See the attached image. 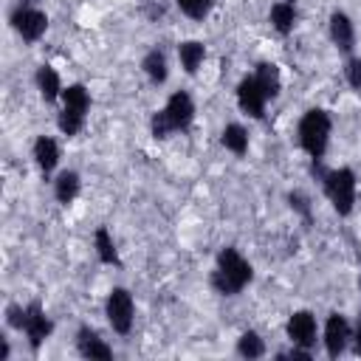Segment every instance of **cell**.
I'll list each match as a JSON object with an SVG mask.
<instances>
[{"label": "cell", "mask_w": 361, "mask_h": 361, "mask_svg": "<svg viewBox=\"0 0 361 361\" xmlns=\"http://www.w3.org/2000/svg\"><path fill=\"white\" fill-rule=\"evenodd\" d=\"M251 276H254V271H251L248 259L237 248H223L220 257H217V268L212 274V285H214L217 293L234 296L251 282Z\"/></svg>", "instance_id": "1"}, {"label": "cell", "mask_w": 361, "mask_h": 361, "mask_svg": "<svg viewBox=\"0 0 361 361\" xmlns=\"http://www.w3.org/2000/svg\"><path fill=\"white\" fill-rule=\"evenodd\" d=\"M192 118H195V102L189 99V93L178 90V93L169 96L166 107L152 116L149 127H152V135H155V138H166L169 133L186 130V127L192 124Z\"/></svg>", "instance_id": "2"}, {"label": "cell", "mask_w": 361, "mask_h": 361, "mask_svg": "<svg viewBox=\"0 0 361 361\" xmlns=\"http://www.w3.org/2000/svg\"><path fill=\"white\" fill-rule=\"evenodd\" d=\"M327 141H330V116L322 107L307 110L302 116V121H299V144H302V149L313 161H319L324 155V149H327Z\"/></svg>", "instance_id": "3"}, {"label": "cell", "mask_w": 361, "mask_h": 361, "mask_svg": "<svg viewBox=\"0 0 361 361\" xmlns=\"http://www.w3.org/2000/svg\"><path fill=\"white\" fill-rule=\"evenodd\" d=\"M90 107V96L85 90V85H68L62 90V113H59V130L65 135H76L85 124Z\"/></svg>", "instance_id": "4"}, {"label": "cell", "mask_w": 361, "mask_h": 361, "mask_svg": "<svg viewBox=\"0 0 361 361\" xmlns=\"http://www.w3.org/2000/svg\"><path fill=\"white\" fill-rule=\"evenodd\" d=\"M324 192H327V197L338 214H350L353 203H355V172L347 166L327 172L324 175Z\"/></svg>", "instance_id": "5"}, {"label": "cell", "mask_w": 361, "mask_h": 361, "mask_svg": "<svg viewBox=\"0 0 361 361\" xmlns=\"http://www.w3.org/2000/svg\"><path fill=\"white\" fill-rule=\"evenodd\" d=\"M104 310H107V322H110V327L116 333H121V336L130 333V327H133V296L124 288H113L110 290Z\"/></svg>", "instance_id": "6"}, {"label": "cell", "mask_w": 361, "mask_h": 361, "mask_svg": "<svg viewBox=\"0 0 361 361\" xmlns=\"http://www.w3.org/2000/svg\"><path fill=\"white\" fill-rule=\"evenodd\" d=\"M11 25L14 31L25 39V42H37L45 28H48V17L39 11V8H28V6H20L14 14H11Z\"/></svg>", "instance_id": "7"}, {"label": "cell", "mask_w": 361, "mask_h": 361, "mask_svg": "<svg viewBox=\"0 0 361 361\" xmlns=\"http://www.w3.org/2000/svg\"><path fill=\"white\" fill-rule=\"evenodd\" d=\"M265 102H268V96L262 93V87L257 85L254 76H245V79L237 85V104H240V110L248 113L251 118H262Z\"/></svg>", "instance_id": "8"}, {"label": "cell", "mask_w": 361, "mask_h": 361, "mask_svg": "<svg viewBox=\"0 0 361 361\" xmlns=\"http://www.w3.org/2000/svg\"><path fill=\"white\" fill-rule=\"evenodd\" d=\"M51 327H54V324H51V319L45 316L42 305H39V302H31V305L25 307V324H23L31 350H39V344L51 336Z\"/></svg>", "instance_id": "9"}, {"label": "cell", "mask_w": 361, "mask_h": 361, "mask_svg": "<svg viewBox=\"0 0 361 361\" xmlns=\"http://www.w3.org/2000/svg\"><path fill=\"white\" fill-rule=\"evenodd\" d=\"M288 338H290L296 347L310 350V347L316 344V319H313V313L296 310V313L288 319Z\"/></svg>", "instance_id": "10"}, {"label": "cell", "mask_w": 361, "mask_h": 361, "mask_svg": "<svg viewBox=\"0 0 361 361\" xmlns=\"http://www.w3.org/2000/svg\"><path fill=\"white\" fill-rule=\"evenodd\" d=\"M350 338H353V333H350L347 319L341 313H333L327 319V324H324V347H327V355L330 358H338L344 353V347H347Z\"/></svg>", "instance_id": "11"}, {"label": "cell", "mask_w": 361, "mask_h": 361, "mask_svg": "<svg viewBox=\"0 0 361 361\" xmlns=\"http://www.w3.org/2000/svg\"><path fill=\"white\" fill-rule=\"evenodd\" d=\"M330 37H333V42H336L338 51H344V54L353 51L355 31H353V23H350L347 14H341V11H333L330 14Z\"/></svg>", "instance_id": "12"}, {"label": "cell", "mask_w": 361, "mask_h": 361, "mask_svg": "<svg viewBox=\"0 0 361 361\" xmlns=\"http://www.w3.org/2000/svg\"><path fill=\"white\" fill-rule=\"evenodd\" d=\"M76 347H79V353L85 355V358H113V350L99 338V333L96 330H90V327H82L79 333H76Z\"/></svg>", "instance_id": "13"}, {"label": "cell", "mask_w": 361, "mask_h": 361, "mask_svg": "<svg viewBox=\"0 0 361 361\" xmlns=\"http://www.w3.org/2000/svg\"><path fill=\"white\" fill-rule=\"evenodd\" d=\"M34 161H37L39 172L48 175V172L56 166V161H59V147H56V141L48 138V135H39V138L34 141Z\"/></svg>", "instance_id": "14"}, {"label": "cell", "mask_w": 361, "mask_h": 361, "mask_svg": "<svg viewBox=\"0 0 361 361\" xmlns=\"http://www.w3.org/2000/svg\"><path fill=\"white\" fill-rule=\"evenodd\" d=\"M254 79H257V85L262 87V93H265L268 99L279 96L282 79H279V68H276L274 62H259V65H257V73H254Z\"/></svg>", "instance_id": "15"}, {"label": "cell", "mask_w": 361, "mask_h": 361, "mask_svg": "<svg viewBox=\"0 0 361 361\" xmlns=\"http://www.w3.org/2000/svg\"><path fill=\"white\" fill-rule=\"evenodd\" d=\"M178 56H180L183 71H186V73H195V71L200 68L203 56H206V48H203V42H197V39H186V42L178 45Z\"/></svg>", "instance_id": "16"}, {"label": "cell", "mask_w": 361, "mask_h": 361, "mask_svg": "<svg viewBox=\"0 0 361 361\" xmlns=\"http://www.w3.org/2000/svg\"><path fill=\"white\" fill-rule=\"evenodd\" d=\"M37 87H39V93H42L45 102H54V99L62 96V90H65L62 82H59V76H56V71L48 68V65L37 68Z\"/></svg>", "instance_id": "17"}, {"label": "cell", "mask_w": 361, "mask_h": 361, "mask_svg": "<svg viewBox=\"0 0 361 361\" xmlns=\"http://www.w3.org/2000/svg\"><path fill=\"white\" fill-rule=\"evenodd\" d=\"M271 23H274V28H276L279 34H290V31H293V23H296V8H293V3H288V0L274 3V6H271Z\"/></svg>", "instance_id": "18"}, {"label": "cell", "mask_w": 361, "mask_h": 361, "mask_svg": "<svg viewBox=\"0 0 361 361\" xmlns=\"http://www.w3.org/2000/svg\"><path fill=\"white\" fill-rule=\"evenodd\" d=\"M220 141H223V147L231 149L234 155H245V152H248V133H245L240 124H226Z\"/></svg>", "instance_id": "19"}, {"label": "cell", "mask_w": 361, "mask_h": 361, "mask_svg": "<svg viewBox=\"0 0 361 361\" xmlns=\"http://www.w3.org/2000/svg\"><path fill=\"white\" fill-rule=\"evenodd\" d=\"M54 195L59 203H73V197L79 195V175L76 172H62L56 180H54Z\"/></svg>", "instance_id": "20"}, {"label": "cell", "mask_w": 361, "mask_h": 361, "mask_svg": "<svg viewBox=\"0 0 361 361\" xmlns=\"http://www.w3.org/2000/svg\"><path fill=\"white\" fill-rule=\"evenodd\" d=\"M141 65H144V73L149 76V82H155V85L166 82V56L161 51H149Z\"/></svg>", "instance_id": "21"}, {"label": "cell", "mask_w": 361, "mask_h": 361, "mask_svg": "<svg viewBox=\"0 0 361 361\" xmlns=\"http://www.w3.org/2000/svg\"><path fill=\"white\" fill-rule=\"evenodd\" d=\"M93 240H96V251H99V259H102V262H107V265H118V254H116L113 237H110V231H107L104 226H99V228H96Z\"/></svg>", "instance_id": "22"}, {"label": "cell", "mask_w": 361, "mask_h": 361, "mask_svg": "<svg viewBox=\"0 0 361 361\" xmlns=\"http://www.w3.org/2000/svg\"><path fill=\"white\" fill-rule=\"evenodd\" d=\"M237 353H240L243 358H262V355H265V341H262L254 330H248V333L240 336V341H237Z\"/></svg>", "instance_id": "23"}, {"label": "cell", "mask_w": 361, "mask_h": 361, "mask_svg": "<svg viewBox=\"0 0 361 361\" xmlns=\"http://www.w3.org/2000/svg\"><path fill=\"white\" fill-rule=\"evenodd\" d=\"M178 3V8L186 14V17H192V20H203L209 11H212V0H175Z\"/></svg>", "instance_id": "24"}, {"label": "cell", "mask_w": 361, "mask_h": 361, "mask_svg": "<svg viewBox=\"0 0 361 361\" xmlns=\"http://www.w3.org/2000/svg\"><path fill=\"white\" fill-rule=\"evenodd\" d=\"M288 200H290V209H296L305 220H310V203H307V197H305L302 192H290Z\"/></svg>", "instance_id": "25"}, {"label": "cell", "mask_w": 361, "mask_h": 361, "mask_svg": "<svg viewBox=\"0 0 361 361\" xmlns=\"http://www.w3.org/2000/svg\"><path fill=\"white\" fill-rule=\"evenodd\" d=\"M6 322H8L14 330H23V324H25V307H20V305H8V310H6Z\"/></svg>", "instance_id": "26"}, {"label": "cell", "mask_w": 361, "mask_h": 361, "mask_svg": "<svg viewBox=\"0 0 361 361\" xmlns=\"http://www.w3.org/2000/svg\"><path fill=\"white\" fill-rule=\"evenodd\" d=\"M347 82L353 85V90L361 93V59H350L347 62Z\"/></svg>", "instance_id": "27"}, {"label": "cell", "mask_w": 361, "mask_h": 361, "mask_svg": "<svg viewBox=\"0 0 361 361\" xmlns=\"http://www.w3.org/2000/svg\"><path fill=\"white\" fill-rule=\"evenodd\" d=\"M353 350H355V355H361V316H358V324L353 333Z\"/></svg>", "instance_id": "28"}]
</instances>
